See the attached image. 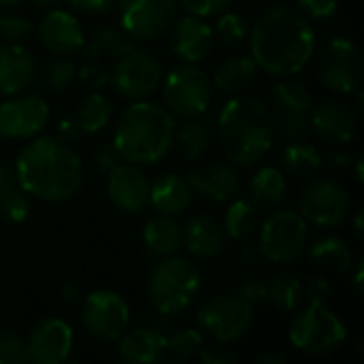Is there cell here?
Here are the masks:
<instances>
[{
    "instance_id": "d6986e66",
    "label": "cell",
    "mask_w": 364,
    "mask_h": 364,
    "mask_svg": "<svg viewBox=\"0 0 364 364\" xmlns=\"http://www.w3.org/2000/svg\"><path fill=\"white\" fill-rule=\"evenodd\" d=\"M107 179V194L115 209L124 213H139L149 205V179L139 164H117Z\"/></svg>"
},
{
    "instance_id": "2e32d148",
    "label": "cell",
    "mask_w": 364,
    "mask_h": 364,
    "mask_svg": "<svg viewBox=\"0 0 364 364\" xmlns=\"http://www.w3.org/2000/svg\"><path fill=\"white\" fill-rule=\"evenodd\" d=\"M162 64L141 49L119 58L111 70V85L130 100L149 98L162 81Z\"/></svg>"
},
{
    "instance_id": "7402d4cb",
    "label": "cell",
    "mask_w": 364,
    "mask_h": 364,
    "mask_svg": "<svg viewBox=\"0 0 364 364\" xmlns=\"http://www.w3.org/2000/svg\"><path fill=\"white\" fill-rule=\"evenodd\" d=\"M41 43L55 55H73L85 43V32L75 15L53 9L38 23Z\"/></svg>"
},
{
    "instance_id": "91938a15",
    "label": "cell",
    "mask_w": 364,
    "mask_h": 364,
    "mask_svg": "<svg viewBox=\"0 0 364 364\" xmlns=\"http://www.w3.org/2000/svg\"><path fill=\"white\" fill-rule=\"evenodd\" d=\"M23 0H0V6H19Z\"/></svg>"
},
{
    "instance_id": "d6a6232c",
    "label": "cell",
    "mask_w": 364,
    "mask_h": 364,
    "mask_svg": "<svg viewBox=\"0 0 364 364\" xmlns=\"http://www.w3.org/2000/svg\"><path fill=\"white\" fill-rule=\"evenodd\" d=\"M309 258H311V264H316L318 269L333 271V273H346L354 264V254L350 245L339 237L318 239L309 247Z\"/></svg>"
},
{
    "instance_id": "44dd1931",
    "label": "cell",
    "mask_w": 364,
    "mask_h": 364,
    "mask_svg": "<svg viewBox=\"0 0 364 364\" xmlns=\"http://www.w3.org/2000/svg\"><path fill=\"white\" fill-rule=\"evenodd\" d=\"M186 179L194 194L213 203H230L241 192V177L237 168L226 162L200 164Z\"/></svg>"
},
{
    "instance_id": "83f0119b",
    "label": "cell",
    "mask_w": 364,
    "mask_h": 364,
    "mask_svg": "<svg viewBox=\"0 0 364 364\" xmlns=\"http://www.w3.org/2000/svg\"><path fill=\"white\" fill-rule=\"evenodd\" d=\"M258 70L252 55H232L215 68L211 83L228 96H239L256 83Z\"/></svg>"
},
{
    "instance_id": "e575fe53",
    "label": "cell",
    "mask_w": 364,
    "mask_h": 364,
    "mask_svg": "<svg viewBox=\"0 0 364 364\" xmlns=\"http://www.w3.org/2000/svg\"><path fill=\"white\" fill-rule=\"evenodd\" d=\"M260 224V215L258 209L250 203V198H232L226 213H224V230L226 237L235 239V241H245L250 239Z\"/></svg>"
},
{
    "instance_id": "60d3db41",
    "label": "cell",
    "mask_w": 364,
    "mask_h": 364,
    "mask_svg": "<svg viewBox=\"0 0 364 364\" xmlns=\"http://www.w3.org/2000/svg\"><path fill=\"white\" fill-rule=\"evenodd\" d=\"M34 23L21 15H0V36L4 43H23L32 36Z\"/></svg>"
},
{
    "instance_id": "bcb514c9",
    "label": "cell",
    "mask_w": 364,
    "mask_h": 364,
    "mask_svg": "<svg viewBox=\"0 0 364 364\" xmlns=\"http://www.w3.org/2000/svg\"><path fill=\"white\" fill-rule=\"evenodd\" d=\"M296 6L307 19L324 21V19L335 17L339 9V0H296Z\"/></svg>"
},
{
    "instance_id": "3957f363",
    "label": "cell",
    "mask_w": 364,
    "mask_h": 364,
    "mask_svg": "<svg viewBox=\"0 0 364 364\" xmlns=\"http://www.w3.org/2000/svg\"><path fill=\"white\" fill-rule=\"evenodd\" d=\"M275 126L269 105L254 96H232L215 115V139L230 164L252 166L275 143Z\"/></svg>"
},
{
    "instance_id": "ab89813d",
    "label": "cell",
    "mask_w": 364,
    "mask_h": 364,
    "mask_svg": "<svg viewBox=\"0 0 364 364\" xmlns=\"http://www.w3.org/2000/svg\"><path fill=\"white\" fill-rule=\"evenodd\" d=\"M30 196L21 190L15 188L0 200V218L9 224H21L30 215Z\"/></svg>"
},
{
    "instance_id": "4dcf8cb0",
    "label": "cell",
    "mask_w": 364,
    "mask_h": 364,
    "mask_svg": "<svg viewBox=\"0 0 364 364\" xmlns=\"http://www.w3.org/2000/svg\"><path fill=\"white\" fill-rule=\"evenodd\" d=\"M288 181L286 175L275 166L260 168L250 181V203L258 211H271L279 207L286 198Z\"/></svg>"
},
{
    "instance_id": "680465c9",
    "label": "cell",
    "mask_w": 364,
    "mask_h": 364,
    "mask_svg": "<svg viewBox=\"0 0 364 364\" xmlns=\"http://www.w3.org/2000/svg\"><path fill=\"white\" fill-rule=\"evenodd\" d=\"M354 232H356V239L363 241L364 239V228H363V209L356 213V220H354Z\"/></svg>"
},
{
    "instance_id": "4fadbf2b",
    "label": "cell",
    "mask_w": 364,
    "mask_h": 364,
    "mask_svg": "<svg viewBox=\"0 0 364 364\" xmlns=\"http://www.w3.org/2000/svg\"><path fill=\"white\" fill-rule=\"evenodd\" d=\"M119 26L139 43L164 36L177 19V0H119Z\"/></svg>"
},
{
    "instance_id": "277c9868",
    "label": "cell",
    "mask_w": 364,
    "mask_h": 364,
    "mask_svg": "<svg viewBox=\"0 0 364 364\" xmlns=\"http://www.w3.org/2000/svg\"><path fill=\"white\" fill-rule=\"evenodd\" d=\"M175 128V115L164 105L134 100L117 119L113 145L130 164H156L173 149Z\"/></svg>"
},
{
    "instance_id": "836d02e7",
    "label": "cell",
    "mask_w": 364,
    "mask_h": 364,
    "mask_svg": "<svg viewBox=\"0 0 364 364\" xmlns=\"http://www.w3.org/2000/svg\"><path fill=\"white\" fill-rule=\"evenodd\" d=\"M111 115H113V102L100 90H92L81 100L73 117L79 122L83 134H96L107 128V124L111 122Z\"/></svg>"
},
{
    "instance_id": "f546056e",
    "label": "cell",
    "mask_w": 364,
    "mask_h": 364,
    "mask_svg": "<svg viewBox=\"0 0 364 364\" xmlns=\"http://www.w3.org/2000/svg\"><path fill=\"white\" fill-rule=\"evenodd\" d=\"M143 241L151 254L166 258V256L177 254L179 247L183 245V228L177 224L173 215L158 213L147 220L143 228Z\"/></svg>"
},
{
    "instance_id": "f5cc1de1",
    "label": "cell",
    "mask_w": 364,
    "mask_h": 364,
    "mask_svg": "<svg viewBox=\"0 0 364 364\" xmlns=\"http://www.w3.org/2000/svg\"><path fill=\"white\" fill-rule=\"evenodd\" d=\"M15 188H19V186H17V177H15L13 164H9L6 160L0 158V200H2L9 192H13Z\"/></svg>"
},
{
    "instance_id": "1f68e13d",
    "label": "cell",
    "mask_w": 364,
    "mask_h": 364,
    "mask_svg": "<svg viewBox=\"0 0 364 364\" xmlns=\"http://www.w3.org/2000/svg\"><path fill=\"white\" fill-rule=\"evenodd\" d=\"M324 164L318 147L307 143V139L288 141L282 149V168L294 179H311Z\"/></svg>"
},
{
    "instance_id": "c3c4849f",
    "label": "cell",
    "mask_w": 364,
    "mask_h": 364,
    "mask_svg": "<svg viewBox=\"0 0 364 364\" xmlns=\"http://www.w3.org/2000/svg\"><path fill=\"white\" fill-rule=\"evenodd\" d=\"M198 356H200V360L205 364H235L237 363V356L228 350V348H224L220 341L218 343H213V346H205L203 343V348H200V352H198Z\"/></svg>"
},
{
    "instance_id": "ee69618b",
    "label": "cell",
    "mask_w": 364,
    "mask_h": 364,
    "mask_svg": "<svg viewBox=\"0 0 364 364\" xmlns=\"http://www.w3.org/2000/svg\"><path fill=\"white\" fill-rule=\"evenodd\" d=\"M237 294L247 301L252 307L254 305H262L267 303L269 299V282L258 277V275H250V277H243L239 284H237Z\"/></svg>"
},
{
    "instance_id": "681fc988",
    "label": "cell",
    "mask_w": 364,
    "mask_h": 364,
    "mask_svg": "<svg viewBox=\"0 0 364 364\" xmlns=\"http://www.w3.org/2000/svg\"><path fill=\"white\" fill-rule=\"evenodd\" d=\"M119 154H117V149H115V145H113V141L111 143H102L100 147H98V151H96V166H98V171H102V173H109L111 168H115L117 164H119Z\"/></svg>"
},
{
    "instance_id": "7bdbcfd3",
    "label": "cell",
    "mask_w": 364,
    "mask_h": 364,
    "mask_svg": "<svg viewBox=\"0 0 364 364\" xmlns=\"http://www.w3.org/2000/svg\"><path fill=\"white\" fill-rule=\"evenodd\" d=\"M77 75L90 90H102L111 83V70L100 60H87L81 68H77Z\"/></svg>"
},
{
    "instance_id": "ffe728a7",
    "label": "cell",
    "mask_w": 364,
    "mask_h": 364,
    "mask_svg": "<svg viewBox=\"0 0 364 364\" xmlns=\"http://www.w3.org/2000/svg\"><path fill=\"white\" fill-rule=\"evenodd\" d=\"M215 43L213 28L196 15H186L181 19H175L171 26V36L168 45L171 51L181 60V62H192L198 64L203 62Z\"/></svg>"
},
{
    "instance_id": "6da1fadb",
    "label": "cell",
    "mask_w": 364,
    "mask_h": 364,
    "mask_svg": "<svg viewBox=\"0 0 364 364\" xmlns=\"http://www.w3.org/2000/svg\"><path fill=\"white\" fill-rule=\"evenodd\" d=\"M250 55L273 77L299 75L314 58L316 32L294 6H267L250 30Z\"/></svg>"
},
{
    "instance_id": "484cf974",
    "label": "cell",
    "mask_w": 364,
    "mask_h": 364,
    "mask_svg": "<svg viewBox=\"0 0 364 364\" xmlns=\"http://www.w3.org/2000/svg\"><path fill=\"white\" fill-rule=\"evenodd\" d=\"M117 341L122 360L130 364H154L166 356V335L158 328H134Z\"/></svg>"
},
{
    "instance_id": "8d00e7d4",
    "label": "cell",
    "mask_w": 364,
    "mask_h": 364,
    "mask_svg": "<svg viewBox=\"0 0 364 364\" xmlns=\"http://www.w3.org/2000/svg\"><path fill=\"white\" fill-rule=\"evenodd\" d=\"M269 303L282 311H294L303 301V284L294 275H277L269 282Z\"/></svg>"
},
{
    "instance_id": "8fae6325",
    "label": "cell",
    "mask_w": 364,
    "mask_h": 364,
    "mask_svg": "<svg viewBox=\"0 0 364 364\" xmlns=\"http://www.w3.org/2000/svg\"><path fill=\"white\" fill-rule=\"evenodd\" d=\"M314 96L301 81L284 79L271 90V115L275 134L286 141L307 139L309 130V113L314 109Z\"/></svg>"
},
{
    "instance_id": "5b68a950",
    "label": "cell",
    "mask_w": 364,
    "mask_h": 364,
    "mask_svg": "<svg viewBox=\"0 0 364 364\" xmlns=\"http://www.w3.org/2000/svg\"><path fill=\"white\" fill-rule=\"evenodd\" d=\"M200 292V271L198 267L179 256H166L158 262L147 282V294L151 307L160 316H179Z\"/></svg>"
},
{
    "instance_id": "11a10c76",
    "label": "cell",
    "mask_w": 364,
    "mask_h": 364,
    "mask_svg": "<svg viewBox=\"0 0 364 364\" xmlns=\"http://www.w3.org/2000/svg\"><path fill=\"white\" fill-rule=\"evenodd\" d=\"M60 296H62L66 303H70V305L81 303V290H79V286H75L73 282H68V284H64V286L60 288Z\"/></svg>"
},
{
    "instance_id": "9f6ffc18",
    "label": "cell",
    "mask_w": 364,
    "mask_h": 364,
    "mask_svg": "<svg viewBox=\"0 0 364 364\" xmlns=\"http://www.w3.org/2000/svg\"><path fill=\"white\" fill-rule=\"evenodd\" d=\"M286 363V358L284 356H279V354H260L258 358H256V364H284Z\"/></svg>"
},
{
    "instance_id": "7dc6e473",
    "label": "cell",
    "mask_w": 364,
    "mask_h": 364,
    "mask_svg": "<svg viewBox=\"0 0 364 364\" xmlns=\"http://www.w3.org/2000/svg\"><path fill=\"white\" fill-rule=\"evenodd\" d=\"M333 294V286L328 284L326 277H309L307 284H303V296L307 299V303H318V305H324Z\"/></svg>"
},
{
    "instance_id": "7a4b0ae2",
    "label": "cell",
    "mask_w": 364,
    "mask_h": 364,
    "mask_svg": "<svg viewBox=\"0 0 364 364\" xmlns=\"http://www.w3.org/2000/svg\"><path fill=\"white\" fill-rule=\"evenodd\" d=\"M13 168L17 186L43 203H66L83 186L81 156L58 136H34L19 151Z\"/></svg>"
},
{
    "instance_id": "4316f807",
    "label": "cell",
    "mask_w": 364,
    "mask_h": 364,
    "mask_svg": "<svg viewBox=\"0 0 364 364\" xmlns=\"http://www.w3.org/2000/svg\"><path fill=\"white\" fill-rule=\"evenodd\" d=\"M194 192L186 177L166 173L149 186V205L164 215H181L190 209Z\"/></svg>"
},
{
    "instance_id": "74e56055",
    "label": "cell",
    "mask_w": 364,
    "mask_h": 364,
    "mask_svg": "<svg viewBox=\"0 0 364 364\" xmlns=\"http://www.w3.org/2000/svg\"><path fill=\"white\" fill-rule=\"evenodd\" d=\"M213 34L226 47H239L250 36V23L245 21L243 15L232 13V11H224V13H220V19L213 28Z\"/></svg>"
},
{
    "instance_id": "9a60e30c",
    "label": "cell",
    "mask_w": 364,
    "mask_h": 364,
    "mask_svg": "<svg viewBox=\"0 0 364 364\" xmlns=\"http://www.w3.org/2000/svg\"><path fill=\"white\" fill-rule=\"evenodd\" d=\"M49 102L41 94H15L0 105V136L11 141L34 139L49 124Z\"/></svg>"
},
{
    "instance_id": "816d5d0a",
    "label": "cell",
    "mask_w": 364,
    "mask_h": 364,
    "mask_svg": "<svg viewBox=\"0 0 364 364\" xmlns=\"http://www.w3.org/2000/svg\"><path fill=\"white\" fill-rule=\"evenodd\" d=\"M352 162H354V158H352V154H350L348 149H335V151L328 154V158H326L328 171H333V173H337V175L348 173L350 166H352Z\"/></svg>"
},
{
    "instance_id": "94428289",
    "label": "cell",
    "mask_w": 364,
    "mask_h": 364,
    "mask_svg": "<svg viewBox=\"0 0 364 364\" xmlns=\"http://www.w3.org/2000/svg\"><path fill=\"white\" fill-rule=\"evenodd\" d=\"M36 4H41V6H53V4H58L60 0H34Z\"/></svg>"
},
{
    "instance_id": "f1b7e54d",
    "label": "cell",
    "mask_w": 364,
    "mask_h": 364,
    "mask_svg": "<svg viewBox=\"0 0 364 364\" xmlns=\"http://www.w3.org/2000/svg\"><path fill=\"white\" fill-rule=\"evenodd\" d=\"M139 49V41H134L132 36H128L122 28H113V26H102L98 30H94L92 38L81 45V53L85 60H100L102 55H109L113 60H119L132 51Z\"/></svg>"
},
{
    "instance_id": "f6af8a7d",
    "label": "cell",
    "mask_w": 364,
    "mask_h": 364,
    "mask_svg": "<svg viewBox=\"0 0 364 364\" xmlns=\"http://www.w3.org/2000/svg\"><path fill=\"white\" fill-rule=\"evenodd\" d=\"M235 0H177V4L188 13L196 17H218L220 13L228 11V6Z\"/></svg>"
},
{
    "instance_id": "ac0fdd59",
    "label": "cell",
    "mask_w": 364,
    "mask_h": 364,
    "mask_svg": "<svg viewBox=\"0 0 364 364\" xmlns=\"http://www.w3.org/2000/svg\"><path fill=\"white\" fill-rule=\"evenodd\" d=\"M309 130L335 147L352 143L358 134V115L343 102L324 100L314 105L309 113Z\"/></svg>"
},
{
    "instance_id": "5bb4252c",
    "label": "cell",
    "mask_w": 364,
    "mask_h": 364,
    "mask_svg": "<svg viewBox=\"0 0 364 364\" xmlns=\"http://www.w3.org/2000/svg\"><path fill=\"white\" fill-rule=\"evenodd\" d=\"M81 320L85 331L100 341H117L130 324L128 303L111 290H96L83 299Z\"/></svg>"
},
{
    "instance_id": "d4e9b609",
    "label": "cell",
    "mask_w": 364,
    "mask_h": 364,
    "mask_svg": "<svg viewBox=\"0 0 364 364\" xmlns=\"http://www.w3.org/2000/svg\"><path fill=\"white\" fill-rule=\"evenodd\" d=\"M226 230L213 215H194L183 226V245L196 258H213L226 247Z\"/></svg>"
},
{
    "instance_id": "d590c367",
    "label": "cell",
    "mask_w": 364,
    "mask_h": 364,
    "mask_svg": "<svg viewBox=\"0 0 364 364\" xmlns=\"http://www.w3.org/2000/svg\"><path fill=\"white\" fill-rule=\"evenodd\" d=\"M77 75V66L68 55H55L51 58L41 70H36V79L43 90L51 94L64 92Z\"/></svg>"
},
{
    "instance_id": "7c38bea8",
    "label": "cell",
    "mask_w": 364,
    "mask_h": 364,
    "mask_svg": "<svg viewBox=\"0 0 364 364\" xmlns=\"http://www.w3.org/2000/svg\"><path fill=\"white\" fill-rule=\"evenodd\" d=\"M350 211L348 190L331 177L314 179L299 198V213L316 228H335L346 222Z\"/></svg>"
},
{
    "instance_id": "b9f144b4",
    "label": "cell",
    "mask_w": 364,
    "mask_h": 364,
    "mask_svg": "<svg viewBox=\"0 0 364 364\" xmlns=\"http://www.w3.org/2000/svg\"><path fill=\"white\" fill-rule=\"evenodd\" d=\"M28 363L26 341L15 333H0V364Z\"/></svg>"
},
{
    "instance_id": "f907efd6",
    "label": "cell",
    "mask_w": 364,
    "mask_h": 364,
    "mask_svg": "<svg viewBox=\"0 0 364 364\" xmlns=\"http://www.w3.org/2000/svg\"><path fill=\"white\" fill-rule=\"evenodd\" d=\"M55 136H58V139H62V141H66V143H75V141H79V139L83 136V130H81L79 122L70 115V117L60 119Z\"/></svg>"
},
{
    "instance_id": "f35d334b",
    "label": "cell",
    "mask_w": 364,
    "mask_h": 364,
    "mask_svg": "<svg viewBox=\"0 0 364 364\" xmlns=\"http://www.w3.org/2000/svg\"><path fill=\"white\" fill-rule=\"evenodd\" d=\"M205 343V337L200 331L194 328H181L166 337V354L175 360H190L198 356L200 348Z\"/></svg>"
},
{
    "instance_id": "e0dca14e",
    "label": "cell",
    "mask_w": 364,
    "mask_h": 364,
    "mask_svg": "<svg viewBox=\"0 0 364 364\" xmlns=\"http://www.w3.org/2000/svg\"><path fill=\"white\" fill-rule=\"evenodd\" d=\"M75 346V333L68 322L60 318H47L38 322L26 339L28 363L62 364L68 360Z\"/></svg>"
},
{
    "instance_id": "8992f818",
    "label": "cell",
    "mask_w": 364,
    "mask_h": 364,
    "mask_svg": "<svg viewBox=\"0 0 364 364\" xmlns=\"http://www.w3.org/2000/svg\"><path fill=\"white\" fill-rule=\"evenodd\" d=\"M292 348L309 356H326L343 346L348 339L346 324L324 305L307 303L290 324L288 331Z\"/></svg>"
},
{
    "instance_id": "603a6c76",
    "label": "cell",
    "mask_w": 364,
    "mask_h": 364,
    "mask_svg": "<svg viewBox=\"0 0 364 364\" xmlns=\"http://www.w3.org/2000/svg\"><path fill=\"white\" fill-rule=\"evenodd\" d=\"M36 58L23 47V43L0 45V94H21L36 79Z\"/></svg>"
},
{
    "instance_id": "cb8c5ba5",
    "label": "cell",
    "mask_w": 364,
    "mask_h": 364,
    "mask_svg": "<svg viewBox=\"0 0 364 364\" xmlns=\"http://www.w3.org/2000/svg\"><path fill=\"white\" fill-rule=\"evenodd\" d=\"M215 141V115L209 109L200 115L186 117L179 128H175L173 147L186 162H196L207 156L211 143Z\"/></svg>"
},
{
    "instance_id": "30bf717a",
    "label": "cell",
    "mask_w": 364,
    "mask_h": 364,
    "mask_svg": "<svg viewBox=\"0 0 364 364\" xmlns=\"http://www.w3.org/2000/svg\"><path fill=\"white\" fill-rule=\"evenodd\" d=\"M254 322V307L237 292L211 296L196 314L198 331L220 343L239 341Z\"/></svg>"
},
{
    "instance_id": "6f0895ef",
    "label": "cell",
    "mask_w": 364,
    "mask_h": 364,
    "mask_svg": "<svg viewBox=\"0 0 364 364\" xmlns=\"http://www.w3.org/2000/svg\"><path fill=\"white\" fill-rule=\"evenodd\" d=\"M354 286H356V292H358V294H363V258H358V260H356Z\"/></svg>"
},
{
    "instance_id": "ba28073f",
    "label": "cell",
    "mask_w": 364,
    "mask_h": 364,
    "mask_svg": "<svg viewBox=\"0 0 364 364\" xmlns=\"http://www.w3.org/2000/svg\"><path fill=\"white\" fill-rule=\"evenodd\" d=\"M309 224L301 213L292 209L273 211L267 215L260 228V254L273 264L296 262L307 250Z\"/></svg>"
},
{
    "instance_id": "db71d44e",
    "label": "cell",
    "mask_w": 364,
    "mask_h": 364,
    "mask_svg": "<svg viewBox=\"0 0 364 364\" xmlns=\"http://www.w3.org/2000/svg\"><path fill=\"white\" fill-rule=\"evenodd\" d=\"M68 2L75 11L81 13H105L115 4V0H68Z\"/></svg>"
},
{
    "instance_id": "52a82bcc",
    "label": "cell",
    "mask_w": 364,
    "mask_h": 364,
    "mask_svg": "<svg viewBox=\"0 0 364 364\" xmlns=\"http://www.w3.org/2000/svg\"><path fill=\"white\" fill-rule=\"evenodd\" d=\"M164 107L177 117H194L209 109L213 96L211 77L192 62H181L162 75Z\"/></svg>"
},
{
    "instance_id": "9c48e42d",
    "label": "cell",
    "mask_w": 364,
    "mask_h": 364,
    "mask_svg": "<svg viewBox=\"0 0 364 364\" xmlns=\"http://www.w3.org/2000/svg\"><path fill=\"white\" fill-rule=\"evenodd\" d=\"M318 79L337 94H352L360 87L364 75L363 55L358 47L343 36L328 38L316 55Z\"/></svg>"
}]
</instances>
